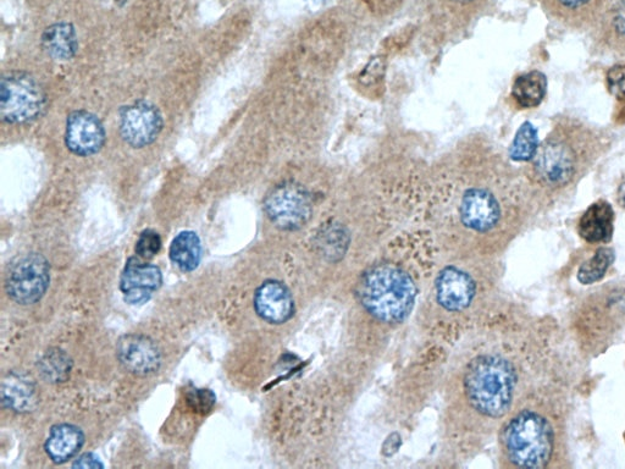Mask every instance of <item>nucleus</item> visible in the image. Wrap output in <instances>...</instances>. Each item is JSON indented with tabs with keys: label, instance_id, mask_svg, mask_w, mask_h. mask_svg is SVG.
I'll return each mask as SVG.
<instances>
[{
	"label": "nucleus",
	"instance_id": "1",
	"mask_svg": "<svg viewBox=\"0 0 625 469\" xmlns=\"http://www.w3.org/2000/svg\"><path fill=\"white\" fill-rule=\"evenodd\" d=\"M615 135L578 115L560 113L524 169V178L542 212L567 201L600 160L611 152Z\"/></svg>",
	"mask_w": 625,
	"mask_h": 469
},
{
	"label": "nucleus",
	"instance_id": "2",
	"mask_svg": "<svg viewBox=\"0 0 625 469\" xmlns=\"http://www.w3.org/2000/svg\"><path fill=\"white\" fill-rule=\"evenodd\" d=\"M561 383L544 380L532 405L506 424L503 450L514 467L547 469L567 466L568 397Z\"/></svg>",
	"mask_w": 625,
	"mask_h": 469
},
{
	"label": "nucleus",
	"instance_id": "3",
	"mask_svg": "<svg viewBox=\"0 0 625 469\" xmlns=\"http://www.w3.org/2000/svg\"><path fill=\"white\" fill-rule=\"evenodd\" d=\"M569 329L580 352L595 357L625 330V283H608L575 303Z\"/></svg>",
	"mask_w": 625,
	"mask_h": 469
},
{
	"label": "nucleus",
	"instance_id": "4",
	"mask_svg": "<svg viewBox=\"0 0 625 469\" xmlns=\"http://www.w3.org/2000/svg\"><path fill=\"white\" fill-rule=\"evenodd\" d=\"M518 382L517 367L512 361L500 355H486L470 364L464 385L474 410L497 419L511 411Z\"/></svg>",
	"mask_w": 625,
	"mask_h": 469
},
{
	"label": "nucleus",
	"instance_id": "5",
	"mask_svg": "<svg viewBox=\"0 0 625 469\" xmlns=\"http://www.w3.org/2000/svg\"><path fill=\"white\" fill-rule=\"evenodd\" d=\"M358 299L365 310L384 323H400L412 312L417 288L411 277L391 264H381L359 281Z\"/></svg>",
	"mask_w": 625,
	"mask_h": 469
},
{
	"label": "nucleus",
	"instance_id": "6",
	"mask_svg": "<svg viewBox=\"0 0 625 469\" xmlns=\"http://www.w3.org/2000/svg\"><path fill=\"white\" fill-rule=\"evenodd\" d=\"M51 283V266L40 253L16 257L5 274V291L19 305H33L46 294Z\"/></svg>",
	"mask_w": 625,
	"mask_h": 469
},
{
	"label": "nucleus",
	"instance_id": "7",
	"mask_svg": "<svg viewBox=\"0 0 625 469\" xmlns=\"http://www.w3.org/2000/svg\"><path fill=\"white\" fill-rule=\"evenodd\" d=\"M46 107V93L30 75L10 74L2 81L0 114L10 124H26L36 120Z\"/></svg>",
	"mask_w": 625,
	"mask_h": 469
},
{
	"label": "nucleus",
	"instance_id": "8",
	"mask_svg": "<svg viewBox=\"0 0 625 469\" xmlns=\"http://www.w3.org/2000/svg\"><path fill=\"white\" fill-rule=\"evenodd\" d=\"M264 209L271 223L279 229L295 231L303 228L311 219L313 203L304 187L285 182L269 192Z\"/></svg>",
	"mask_w": 625,
	"mask_h": 469
},
{
	"label": "nucleus",
	"instance_id": "9",
	"mask_svg": "<svg viewBox=\"0 0 625 469\" xmlns=\"http://www.w3.org/2000/svg\"><path fill=\"white\" fill-rule=\"evenodd\" d=\"M588 36L590 51L597 57L625 59V0H610Z\"/></svg>",
	"mask_w": 625,
	"mask_h": 469
},
{
	"label": "nucleus",
	"instance_id": "10",
	"mask_svg": "<svg viewBox=\"0 0 625 469\" xmlns=\"http://www.w3.org/2000/svg\"><path fill=\"white\" fill-rule=\"evenodd\" d=\"M542 10L568 30L588 35L604 15L610 0H539Z\"/></svg>",
	"mask_w": 625,
	"mask_h": 469
},
{
	"label": "nucleus",
	"instance_id": "11",
	"mask_svg": "<svg viewBox=\"0 0 625 469\" xmlns=\"http://www.w3.org/2000/svg\"><path fill=\"white\" fill-rule=\"evenodd\" d=\"M162 128V115L151 103L136 102L121 110V135L132 147L142 148L151 145Z\"/></svg>",
	"mask_w": 625,
	"mask_h": 469
},
{
	"label": "nucleus",
	"instance_id": "12",
	"mask_svg": "<svg viewBox=\"0 0 625 469\" xmlns=\"http://www.w3.org/2000/svg\"><path fill=\"white\" fill-rule=\"evenodd\" d=\"M162 284V270L136 257L126 262L120 278V290L129 305H142L151 300L153 292L159 290Z\"/></svg>",
	"mask_w": 625,
	"mask_h": 469
},
{
	"label": "nucleus",
	"instance_id": "13",
	"mask_svg": "<svg viewBox=\"0 0 625 469\" xmlns=\"http://www.w3.org/2000/svg\"><path fill=\"white\" fill-rule=\"evenodd\" d=\"M118 360L126 371L147 377L159 371L162 353L156 342L145 335H125L118 342Z\"/></svg>",
	"mask_w": 625,
	"mask_h": 469
},
{
	"label": "nucleus",
	"instance_id": "14",
	"mask_svg": "<svg viewBox=\"0 0 625 469\" xmlns=\"http://www.w3.org/2000/svg\"><path fill=\"white\" fill-rule=\"evenodd\" d=\"M66 146L77 156L88 157L102 150L105 131L101 120L88 112H75L66 124Z\"/></svg>",
	"mask_w": 625,
	"mask_h": 469
},
{
	"label": "nucleus",
	"instance_id": "15",
	"mask_svg": "<svg viewBox=\"0 0 625 469\" xmlns=\"http://www.w3.org/2000/svg\"><path fill=\"white\" fill-rule=\"evenodd\" d=\"M436 296L440 305L448 311L466 310L475 296L474 281L462 270L446 268L436 280Z\"/></svg>",
	"mask_w": 625,
	"mask_h": 469
},
{
	"label": "nucleus",
	"instance_id": "16",
	"mask_svg": "<svg viewBox=\"0 0 625 469\" xmlns=\"http://www.w3.org/2000/svg\"><path fill=\"white\" fill-rule=\"evenodd\" d=\"M254 308L258 316L270 324H282L295 311L289 289L279 281H265L254 296Z\"/></svg>",
	"mask_w": 625,
	"mask_h": 469
},
{
	"label": "nucleus",
	"instance_id": "17",
	"mask_svg": "<svg viewBox=\"0 0 625 469\" xmlns=\"http://www.w3.org/2000/svg\"><path fill=\"white\" fill-rule=\"evenodd\" d=\"M616 215L610 203L597 201L583 213L578 222V234L589 245H606L615 233Z\"/></svg>",
	"mask_w": 625,
	"mask_h": 469
},
{
	"label": "nucleus",
	"instance_id": "18",
	"mask_svg": "<svg viewBox=\"0 0 625 469\" xmlns=\"http://www.w3.org/2000/svg\"><path fill=\"white\" fill-rule=\"evenodd\" d=\"M2 402L13 412H32L37 406L35 382L25 373L9 372L3 379Z\"/></svg>",
	"mask_w": 625,
	"mask_h": 469
},
{
	"label": "nucleus",
	"instance_id": "19",
	"mask_svg": "<svg viewBox=\"0 0 625 469\" xmlns=\"http://www.w3.org/2000/svg\"><path fill=\"white\" fill-rule=\"evenodd\" d=\"M85 444V434L73 424H57L51 429L44 444L49 459L57 465L68 462L79 454Z\"/></svg>",
	"mask_w": 625,
	"mask_h": 469
},
{
	"label": "nucleus",
	"instance_id": "20",
	"mask_svg": "<svg viewBox=\"0 0 625 469\" xmlns=\"http://www.w3.org/2000/svg\"><path fill=\"white\" fill-rule=\"evenodd\" d=\"M547 77L539 70L518 76L512 86V98L522 109L538 108L547 95Z\"/></svg>",
	"mask_w": 625,
	"mask_h": 469
},
{
	"label": "nucleus",
	"instance_id": "21",
	"mask_svg": "<svg viewBox=\"0 0 625 469\" xmlns=\"http://www.w3.org/2000/svg\"><path fill=\"white\" fill-rule=\"evenodd\" d=\"M169 255L171 262L182 272H193L201 263V240L193 231H182L171 244Z\"/></svg>",
	"mask_w": 625,
	"mask_h": 469
},
{
	"label": "nucleus",
	"instance_id": "22",
	"mask_svg": "<svg viewBox=\"0 0 625 469\" xmlns=\"http://www.w3.org/2000/svg\"><path fill=\"white\" fill-rule=\"evenodd\" d=\"M42 42L48 54L62 60L73 58L79 46L74 27L65 22L48 27Z\"/></svg>",
	"mask_w": 625,
	"mask_h": 469
},
{
	"label": "nucleus",
	"instance_id": "23",
	"mask_svg": "<svg viewBox=\"0 0 625 469\" xmlns=\"http://www.w3.org/2000/svg\"><path fill=\"white\" fill-rule=\"evenodd\" d=\"M615 261L616 252L613 251V248L600 246L593 256L580 264L577 280L584 286L599 284L600 281L604 280Z\"/></svg>",
	"mask_w": 625,
	"mask_h": 469
},
{
	"label": "nucleus",
	"instance_id": "24",
	"mask_svg": "<svg viewBox=\"0 0 625 469\" xmlns=\"http://www.w3.org/2000/svg\"><path fill=\"white\" fill-rule=\"evenodd\" d=\"M71 366L73 363L70 357L59 349L48 351L38 362L42 377L48 380V383L65 382L69 378Z\"/></svg>",
	"mask_w": 625,
	"mask_h": 469
},
{
	"label": "nucleus",
	"instance_id": "25",
	"mask_svg": "<svg viewBox=\"0 0 625 469\" xmlns=\"http://www.w3.org/2000/svg\"><path fill=\"white\" fill-rule=\"evenodd\" d=\"M538 130L535 126L524 123L517 131L510 148V157L514 162H529L535 156L540 145Z\"/></svg>",
	"mask_w": 625,
	"mask_h": 469
},
{
	"label": "nucleus",
	"instance_id": "26",
	"mask_svg": "<svg viewBox=\"0 0 625 469\" xmlns=\"http://www.w3.org/2000/svg\"><path fill=\"white\" fill-rule=\"evenodd\" d=\"M607 91L619 102H625V64H616L606 73Z\"/></svg>",
	"mask_w": 625,
	"mask_h": 469
},
{
	"label": "nucleus",
	"instance_id": "27",
	"mask_svg": "<svg viewBox=\"0 0 625 469\" xmlns=\"http://www.w3.org/2000/svg\"><path fill=\"white\" fill-rule=\"evenodd\" d=\"M162 248V239L157 231L145 230L138 237L136 244V253L141 258L151 259L157 255Z\"/></svg>",
	"mask_w": 625,
	"mask_h": 469
},
{
	"label": "nucleus",
	"instance_id": "28",
	"mask_svg": "<svg viewBox=\"0 0 625 469\" xmlns=\"http://www.w3.org/2000/svg\"><path fill=\"white\" fill-rule=\"evenodd\" d=\"M323 246L326 253L333 252L331 256H344L347 247L346 234L340 228H330L323 235Z\"/></svg>",
	"mask_w": 625,
	"mask_h": 469
},
{
	"label": "nucleus",
	"instance_id": "29",
	"mask_svg": "<svg viewBox=\"0 0 625 469\" xmlns=\"http://www.w3.org/2000/svg\"><path fill=\"white\" fill-rule=\"evenodd\" d=\"M188 405L198 413H207L212 410L217 397L210 390L193 389L187 395Z\"/></svg>",
	"mask_w": 625,
	"mask_h": 469
},
{
	"label": "nucleus",
	"instance_id": "30",
	"mask_svg": "<svg viewBox=\"0 0 625 469\" xmlns=\"http://www.w3.org/2000/svg\"><path fill=\"white\" fill-rule=\"evenodd\" d=\"M74 468H103V463L96 455L84 454L74 462Z\"/></svg>",
	"mask_w": 625,
	"mask_h": 469
},
{
	"label": "nucleus",
	"instance_id": "31",
	"mask_svg": "<svg viewBox=\"0 0 625 469\" xmlns=\"http://www.w3.org/2000/svg\"><path fill=\"white\" fill-rule=\"evenodd\" d=\"M616 200L618 206L625 209V179L617 187Z\"/></svg>",
	"mask_w": 625,
	"mask_h": 469
},
{
	"label": "nucleus",
	"instance_id": "32",
	"mask_svg": "<svg viewBox=\"0 0 625 469\" xmlns=\"http://www.w3.org/2000/svg\"><path fill=\"white\" fill-rule=\"evenodd\" d=\"M456 2L467 3L472 2V0H456Z\"/></svg>",
	"mask_w": 625,
	"mask_h": 469
}]
</instances>
